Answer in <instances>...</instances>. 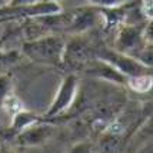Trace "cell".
<instances>
[{
  "label": "cell",
  "instance_id": "6da1fadb",
  "mask_svg": "<svg viewBox=\"0 0 153 153\" xmlns=\"http://www.w3.org/2000/svg\"><path fill=\"white\" fill-rule=\"evenodd\" d=\"M130 85H132V87L136 89V90L145 92V90H149V89H150V86H152V80H150L149 76H147V77H139V79H134Z\"/></svg>",
  "mask_w": 153,
  "mask_h": 153
},
{
  "label": "cell",
  "instance_id": "7a4b0ae2",
  "mask_svg": "<svg viewBox=\"0 0 153 153\" xmlns=\"http://www.w3.org/2000/svg\"><path fill=\"white\" fill-rule=\"evenodd\" d=\"M4 106L7 107V110L10 113H19L22 110V105H20V102L16 97H7L4 100Z\"/></svg>",
  "mask_w": 153,
  "mask_h": 153
}]
</instances>
